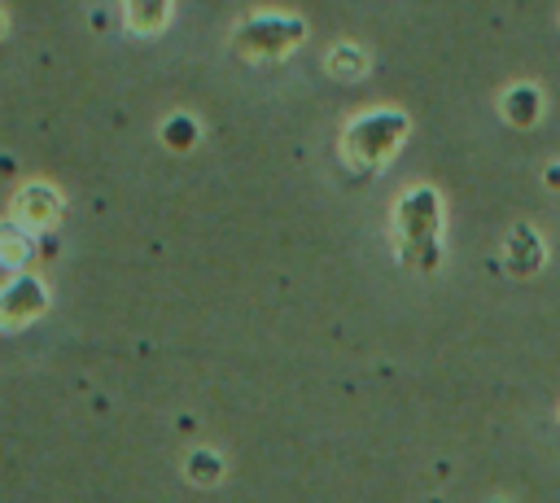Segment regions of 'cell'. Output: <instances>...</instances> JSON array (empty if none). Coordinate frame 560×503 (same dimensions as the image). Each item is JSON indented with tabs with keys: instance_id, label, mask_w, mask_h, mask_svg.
<instances>
[{
	"instance_id": "obj_11",
	"label": "cell",
	"mask_w": 560,
	"mask_h": 503,
	"mask_svg": "<svg viewBox=\"0 0 560 503\" xmlns=\"http://www.w3.org/2000/svg\"><path fill=\"white\" fill-rule=\"evenodd\" d=\"M162 144L166 149H175V153H188L192 144H197V136H201V127H197V118L192 114H166V122H162Z\"/></svg>"
},
{
	"instance_id": "obj_7",
	"label": "cell",
	"mask_w": 560,
	"mask_h": 503,
	"mask_svg": "<svg viewBox=\"0 0 560 503\" xmlns=\"http://www.w3.org/2000/svg\"><path fill=\"white\" fill-rule=\"evenodd\" d=\"M499 109H503V118H508L512 127H534V122L542 118L547 101H542V87H534V83H512V87L499 96Z\"/></svg>"
},
{
	"instance_id": "obj_9",
	"label": "cell",
	"mask_w": 560,
	"mask_h": 503,
	"mask_svg": "<svg viewBox=\"0 0 560 503\" xmlns=\"http://www.w3.org/2000/svg\"><path fill=\"white\" fill-rule=\"evenodd\" d=\"M31 245H35V227H26V223H18V219L0 223V262L22 267V262L31 258Z\"/></svg>"
},
{
	"instance_id": "obj_3",
	"label": "cell",
	"mask_w": 560,
	"mask_h": 503,
	"mask_svg": "<svg viewBox=\"0 0 560 503\" xmlns=\"http://www.w3.org/2000/svg\"><path fill=\"white\" fill-rule=\"evenodd\" d=\"M302 39H306V22H302L298 13H249V17L232 31V48H236L241 57H254V61L284 57V52H293Z\"/></svg>"
},
{
	"instance_id": "obj_2",
	"label": "cell",
	"mask_w": 560,
	"mask_h": 503,
	"mask_svg": "<svg viewBox=\"0 0 560 503\" xmlns=\"http://www.w3.org/2000/svg\"><path fill=\"white\" fill-rule=\"evenodd\" d=\"M407 131H411V118L402 109H394V105L354 114L346 122V131H341V157L359 175H372V171H381L398 153V144L407 140Z\"/></svg>"
},
{
	"instance_id": "obj_8",
	"label": "cell",
	"mask_w": 560,
	"mask_h": 503,
	"mask_svg": "<svg viewBox=\"0 0 560 503\" xmlns=\"http://www.w3.org/2000/svg\"><path fill=\"white\" fill-rule=\"evenodd\" d=\"M324 70L332 79H341V83H354V79L368 74V52L359 44H332L328 57H324Z\"/></svg>"
},
{
	"instance_id": "obj_1",
	"label": "cell",
	"mask_w": 560,
	"mask_h": 503,
	"mask_svg": "<svg viewBox=\"0 0 560 503\" xmlns=\"http://www.w3.org/2000/svg\"><path fill=\"white\" fill-rule=\"evenodd\" d=\"M389 232H394V249L402 262H411L420 271H438V262H442V197L429 184L407 188L394 201Z\"/></svg>"
},
{
	"instance_id": "obj_10",
	"label": "cell",
	"mask_w": 560,
	"mask_h": 503,
	"mask_svg": "<svg viewBox=\"0 0 560 503\" xmlns=\"http://www.w3.org/2000/svg\"><path fill=\"white\" fill-rule=\"evenodd\" d=\"M166 13H171V0H127V26L136 35H153L166 26Z\"/></svg>"
},
{
	"instance_id": "obj_13",
	"label": "cell",
	"mask_w": 560,
	"mask_h": 503,
	"mask_svg": "<svg viewBox=\"0 0 560 503\" xmlns=\"http://www.w3.org/2000/svg\"><path fill=\"white\" fill-rule=\"evenodd\" d=\"M542 184H547V188H556V192H560V162H551V166H547V171H542Z\"/></svg>"
},
{
	"instance_id": "obj_6",
	"label": "cell",
	"mask_w": 560,
	"mask_h": 503,
	"mask_svg": "<svg viewBox=\"0 0 560 503\" xmlns=\"http://www.w3.org/2000/svg\"><path fill=\"white\" fill-rule=\"evenodd\" d=\"M542 262H547L542 236L534 232V223H516V227L508 232V241H503V267H508L512 276H534Z\"/></svg>"
},
{
	"instance_id": "obj_5",
	"label": "cell",
	"mask_w": 560,
	"mask_h": 503,
	"mask_svg": "<svg viewBox=\"0 0 560 503\" xmlns=\"http://www.w3.org/2000/svg\"><path fill=\"white\" fill-rule=\"evenodd\" d=\"M9 219H18V223L44 232V227H52V223L61 219V192H57L52 184H44V179H31V184L18 188Z\"/></svg>"
},
{
	"instance_id": "obj_12",
	"label": "cell",
	"mask_w": 560,
	"mask_h": 503,
	"mask_svg": "<svg viewBox=\"0 0 560 503\" xmlns=\"http://www.w3.org/2000/svg\"><path fill=\"white\" fill-rule=\"evenodd\" d=\"M184 472H188V481H192V486H214V481L223 477V455H219V451L197 446V451H188Z\"/></svg>"
},
{
	"instance_id": "obj_4",
	"label": "cell",
	"mask_w": 560,
	"mask_h": 503,
	"mask_svg": "<svg viewBox=\"0 0 560 503\" xmlns=\"http://www.w3.org/2000/svg\"><path fill=\"white\" fill-rule=\"evenodd\" d=\"M44 306H48V289H44V280L18 271V276L0 289V328H9V332H13V328H26L31 319L44 315Z\"/></svg>"
},
{
	"instance_id": "obj_14",
	"label": "cell",
	"mask_w": 560,
	"mask_h": 503,
	"mask_svg": "<svg viewBox=\"0 0 560 503\" xmlns=\"http://www.w3.org/2000/svg\"><path fill=\"white\" fill-rule=\"evenodd\" d=\"M0 35H4V9H0Z\"/></svg>"
}]
</instances>
